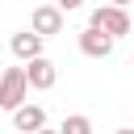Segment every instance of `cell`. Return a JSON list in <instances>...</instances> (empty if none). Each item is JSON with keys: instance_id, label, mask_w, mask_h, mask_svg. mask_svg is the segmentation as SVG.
I'll return each mask as SVG.
<instances>
[{"instance_id": "cell-12", "label": "cell", "mask_w": 134, "mask_h": 134, "mask_svg": "<svg viewBox=\"0 0 134 134\" xmlns=\"http://www.w3.org/2000/svg\"><path fill=\"white\" fill-rule=\"evenodd\" d=\"M38 134H59V130H50V126H42V130H38Z\"/></svg>"}, {"instance_id": "cell-2", "label": "cell", "mask_w": 134, "mask_h": 134, "mask_svg": "<svg viewBox=\"0 0 134 134\" xmlns=\"http://www.w3.org/2000/svg\"><path fill=\"white\" fill-rule=\"evenodd\" d=\"M25 100H29V80H25V63H21V67H8V71H0V109L17 113V109H21Z\"/></svg>"}, {"instance_id": "cell-10", "label": "cell", "mask_w": 134, "mask_h": 134, "mask_svg": "<svg viewBox=\"0 0 134 134\" xmlns=\"http://www.w3.org/2000/svg\"><path fill=\"white\" fill-rule=\"evenodd\" d=\"M109 4H117V8H130V4H134V0H109Z\"/></svg>"}, {"instance_id": "cell-9", "label": "cell", "mask_w": 134, "mask_h": 134, "mask_svg": "<svg viewBox=\"0 0 134 134\" xmlns=\"http://www.w3.org/2000/svg\"><path fill=\"white\" fill-rule=\"evenodd\" d=\"M54 4H59V8H63V13H71V8H80V4H84V0H54Z\"/></svg>"}, {"instance_id": "cell-13", "label": "cell", "mask_w": 134, "mask_h": 134, "mask_svg": "<svg viewBox=\"0 0 134 134\" xmlns=\"http://www.w3.org/2000/svg\"><path fill=\"white\" fill-rule=\"evenodd\" d=\"M130 17H134V4H130Z\"/></svg>"}, {"instance_id": "cell-5", "label": "cell", "mask_w": 134, "mask_h": 134, "mask_svg": "<svg viewBox=\"0 0 134 134\" xmlns=\"http://www.w3.org/2000/svg\"><path fill=\"white\" fill-rule=\"evenodd\" d=\"M34 34H42V38H54V34H63V8L59 4H38L34 8V25H29Z\"/></svg>"}, {"instance_id": "cell-4", "label": "cell", "mask_w": 134, "mask_h": 134, "mask_svg": "<svg viewBox=\"0 0 134 134\" xmlns=\"http://www.w3.org/2000/svg\"><path fill=\"white\" fill-rule=\"evenodd\" d=\"M25 80H29V88H34V92H50V88L59 84V67H54L46 54H38V59H29V63H25Z\"/></svg>"}, {"instance_id": "cell-7", "label": "cell", "mask_w": 134, "mask_h": 134, "mask_svg": "<svg viewBox=\"0 0 134 134\" xmlns=\"http://www.w3.org/2000/svg\"><path fill=\"white\" fill-rule=\"evenodd\" d=\"M13 126H17L21 134H38V130L46 126V109H42V105H34V100H25V105L13 113Z\"/></svg>"}, {"instance_id": "cell-1", "label": "cell", "mask_w": 134, "mask_h": 134, "mask_svg": "<svg viewBox=\"0 0 134 134\" xmlns=\"http://www.w3.org/2000/svg\"><path fill=\"white\" fill-rule=\"evenodd\" d=\"M88 25L105 29L109 38H126V34L134 29V17H130V8H117V4H96V8L88 13Z\"/></svg>"}, {"instance_id": "cell-3", "label": "cell", "mask_w": 134, "mask_h": 134, "mask_svg": "<svg viewBox=\"0 0 134 134\" xmlns=\"http://www.w3.org/2000/svg\"><path fill=\"white\" fill-rule=\"evenodd\" d=\"M75 42H80V54H88V59H109L113 46H117V38H109V34L96 29V25H84Z\"/></svg>"}, {"instance_id": "cell-6", "label": "cell", "mask_w": 134, "mask_h": 134, "mask_svg": "<svg viewBox=\"0 0 134 134\" xmlns=\"http://www.w3.org/2000/svg\"><path fill=\"white\" fill-rule=\"evenodd\" d=\"M42 34H34V29H21V34H13L8 38V50H13V59H21V63H29V59H38L42 54Z\"/></svg>"}, {"instance_id": "cell-8", "label": "cell", "mask_w": 134, "mask_h": 134, "mask_svg": "<svg viewBox=\"0 0 134 134\" xmlns=\"http://www.w3.org/2000/svg\"><path fill=\"white\" fill-rule=\"evenodd\" d=\"M59 134H92V117H84V113H71V117H63Z\"/></svg>"}, {"instance_id": "cell-11", "label": "cell", "mask_w": 134, "mask_h": 134, "mask_svg": "<svg viewBox=\"0 0 134 134\" xmlns=\"http://www.w3.org/2000/svg\"><path fill=\"white\" fill-rule=\"evenodd\" d=\"M113 134H134V130H130V126H121V130H113Z\"/></svg>"}]
</instances>
